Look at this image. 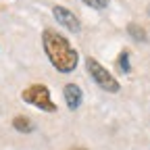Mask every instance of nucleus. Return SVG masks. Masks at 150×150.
<instances>
[{
    "instance_id": "nucleus-5",
    "label": "nucleus",
    "mask_w": 150,
    "mask_h": 150,
    "mask_svg": "<svg viewBox=\"0 0 150 150\" xmlns=\"http://www.w3.org/2000/svg\"><path fill=\"white\" fill-rule=\"evenodd\" d=\"M63 94H65V102L71 110H75L79 104H81V90L79 86H75V83H67L63 88Z\"/></svg>"
},
{
    "instance_id": "nucleus-2",
    "label": "nucleus",
    "mask_w": 150,
    "mask_h": 150,
    "mask_svg": "<svg viewBox=\"0 0 150 150\" xmlns=\"http://www.w3.org/2000/svg\"><path fill=\"white\" fill-rule=\"evenodd\" d=\"M86 67H88V73L92 75V79L96 81L104 92H119V81L112 77V73H108L98 61H94V59H88L86 61Z\"/></svg>"
},
{
    "instance_id": "nucleus-8",
    "label": "nucleus",
    "mask_w": 150,
    "mask_h": 150,
    "mask_svg": "<svg viewBox=\"0 0 150 150\" xmlns=\"http://www.w3.org/2000/svg\"><path fill=\"white\" fill-rule=\"evenodd\" d=\"M83 2L92 8H96V11H102V8L108 6V0H83Z\"/></svg>"
},
{
    "instance_id": "nucleus-3",
    "label": "nucleus",
    "mask_w": 150,
    "mask_h": 150,
    "mask_svg": "<svg viewBox=\"0 0 150 150\" xmlns=\"http://www.w3.org/2000/svg\"><path fill=\"white\" fill-rule=\"evenodd\" d=\"M23 100L38 106V108H42V110H48V112H54L56 110V104L50 100V90L46 86H40V83H35V86H29L23 94Z\"/></svg>"
},
{
    "instance_id": "nucleus-7",
    "label": "nucleus",
    "mask_w": 150,
    "mask_h": 150,
    "mask_svg": "<svg viewBox=\"0 0 150 150\" xmlns=\"http://www.w3.org/2000/svg\"><path fill=\"white\" fill-rule=\"evenodd\" d=\"M127 31H129V35L134 38V40H138V42H146V31H144L140 25H136V23H129Z\"/></svg>"
},
{
    "instance_id": "nucleus-10",
    "label": "nucleus",
    "mask_w": 150,
    "mask_h": 150,
    "mask_svg": "<svg viewBox=\"0 0 150 150\" xmlns=\"http://www.w3.org/2000/svg\"><path fill=\"white\" fill-rule=\"evenodd\" d=\"M71 150H86V148H71Z\"/></svg>"
},
{
    "instance_id": "nucleus-4",
    "label": "nucleus",
    "mask_w": 150,
    "mask_h": 150,
    "mask_svg": "<svg viewBox=\"0 0 150 150\" xmlns=\"http://www.w3.org/2000/svg\"><path fill=\"white\" fill-rule=\"evenodd\" d=\"M52 13H54V19H56V21H59V23H63L69 31H73V33H79V19L77 17H75L71 11H67L65 6H54L52 8Z\"/></svg>"
},
{
    "instance_id": "nucleus-9",
    "label": "nucleus",
    "mask_w": 150,
    "mask_h": 150,
    "mask_svg": "<svg viewBox=\"0 0 150 150\" xmlns=\"http://www.w3.org/2000/svg\"><path fill=\"white\" fill-rule=\"evenodd\" d=\"M119 67H121L123 73H129V54H127L125 50H123L121 56H119Z\"/></svg>"
},
{
    "instance_id": "nucleus-11",
    "label": "nucleus",
    "mask_w": 150,
    "mask_h": 150,
    "mask_svg": "<svg viewBox=\"0 0 150 150\" xmlns=\"http://www.w3.org/2000/svg\"><path fill=\"white\" fill-rule=\"evenodd\" d=\"M148 13H150V8H148Z\"/></svg>"
},
{
    "instance_id": "nucleus-6",
    "label": "nucleus",
    "mask_w": 150,
    "mask_h": 150,
    "mask_svg": "<svg viewBox=\"0 0 150 150\" xmlns=\"http://www.w3.org/2000/svg\"><path fill=\"white\" fill-rule=\"evenodd\" d=\"M13 127L17 131H23V134H29V131L33 129V125H31V121L27 117H15L13 119Z\"/></svg>"
},
{
    "instance_id": "nucleus-1",
    "label": "nucleus",
    "mask_w": 150,
    "mask_h": 150,
    "mask_svg": "<svg viewBox=\"0 0 150 150\" xmlns=\"http://www.w3.org/2000/svg\"><path fill=\"white\" fill-rule=\"evenodd\" d=\"M42 42H44L46 56L54 65V69H59L61 73H71L75 67H77L79 56L61 33H56L54 29H46L42 33Z\"/></svg>"
}]
</instances>
